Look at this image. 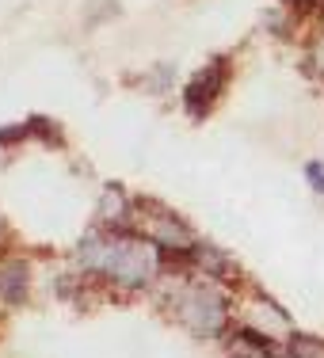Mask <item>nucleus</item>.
<instances>
[{
  "instance_id": "obj_1",
  "label": "nucleus",
  "mask_w": 324,
  "mask_h": 358,
  "mask_svg": "<svg viewBox=\"0 0 324 358\" xmlns=\"http://www.w3.org/2000/svg\"><path fill=\"white\" fill-rule=\"evenodd\" d=\"M172 317L191 331L195 339H225L233 331V313H229V294L214 278H180L172 289Z\"/></svg>"
},
{
  "instance_id": "obj_2",
  "label": "nucleus",
  "mask_w": 324,
  "mask_h": 358,
  "mask_svg": "<svg viewBox=\"0 0 324 358\" xmlns=\"http://www.w3.org/2000/svg\"><path fill=\"white\" fill-rule=\"evenodd\" d=\"M99 278H107L111 286L126 289V294H138V289H149L164 278V255L138 229H130V233H111L107 263H104V275Z\"/></svg>"
},
{
  "instance_id": "obj_3",
  "label": "nucleus",
  "mask_w": 324,
  "mask_h": 358,
  "mask_svg": "<svg viewBox=\"0 0 324 358\" xmlns=\"http://www.w3.org/2000/svg\"><path fill=\"white\" fill-rule=\"evenodd\" d=\"M134 206H138V233L149 236L160 252H191L195 244L202 241L176 210L160 206V202H153V199H138Z\"/></svg>"
},
{
  "instance_id": "obj_4",
  "label": "nucleus",
  "mask_w": 324,
  "mask_h": 358,
  "mask_svg": "<svg viewBox=\"0 0 324 358\" xmlns=\"http://www.w3.org/2000/svg\"><path fill=\"white\" fill-rule=\"evenodd\" d=\"M229 76H233V62H229L225 54L210 57L206 65H202L199 73L187 80L183 88V110L199 122V118H206L210 110H214V103L221 99V92L229 88Z\"/></svg>"
},
{
  "instance_id": "obj_5",
  "label": "nucleus",
  "mask_w": 324,
  "mask_h": 358,
  "mask_svg": "<svg viewBox=\"0 0 324 358\" xmlns=\"http://www.w3.org/2000/svg\"><path fill=\"white\" fill-rule=\"evenodd\" d=\"M31 289L27 259H0V305H23Z\"/></svg>"
},
{
  "instance_id": "obj_6",
  "label": "nucleus",
  "mask_w": 324,
  "mask_h": 358,
  "mask_svg": "<svg viewBox=\"0 0 324 358\" xmlns=\"http://www.w3.org/2000/svg\"><path fill=\"white\" fill-rule=\"evenodd\" d=\"M283 355L286 358H324V339L309 336V331H286Z\"/></svg>"
},
{
  "instance_id": "obj_7",
  "label": "nucleus",
  "mask_w": 324,
  "mask_h": 358,
  "mask_svg": "<svg viewBox=\"0 0 324 358\" xmlns=\"http://www.w3.org/2000/svg\"><path fill=\"white\" fill-rule=\"evenodd\" d=\"M27 130H31V141L54 145V149H62V145H65L62 130H57V122H54V118H46V115H31V118H27Z\"/></svg>"
},
{
  "instance_id": "obj_8",
  "label": "nucleus",
  "mask_w": 324,
  "mask_h": 358,
  "mask_svg": "<svg viewBox=\"0 0 324 358\" xmlns=\"http://www.w3.org/2000/svg\"><path fill=\"white\" fill-rule=\"evenodd\" d=\"M141 84L153 92V96H164V92L172 88V65H157V69H149L141 76Z\"/></svg>"
},
{
  "instance_id": "obj_9",
  "label": "nucleus",
  "mask_w": 324,
  "mask_h": 358,
  "mask_svg": "<svg viewBox=\"0 0 324 358\" xmlns=\"http://www.w3.org/2000/svg\"><path fill=\"white\" fill-rule=\"evenodd\" d=\"M305 69L317 76V80H324V31H321L317 38H313L309 54H305Z\"/></svg>"
},
{
  "instance_id": "obj_10",
  "label": "nucleus",
  "mask_w": 324,
  "mask_h": 358,
  "mask_svg": "<svg viewBox=\"0 0 324 358\" xmlns=\"http://www.w3.org/2000/svg\"><path fill=\"white\" fill-rule=\"evenodd\" d=\"M20 141H31V130L27 122H15V126H0V149H12Z\"/></svg>"
},
{
  "instance_id": "obj_11",
  "label": "nucleus",
  "mask_w": 324,
  "mask_h": 358,
  "mask_svg": "<svg viewBox=\"0 0 324 358\" xmlns=\"http://www.w3.org/2000/svg\"><path fill=\"white\" fill-rule=\"evenodd\" d=\"M279 4H283L290 15H309V12H317V8H324V0H279Z\"/></svg>"
},
{
  "instance_id": "obj_12",
  "label": "nucleus",
  "mask_w": 324,
  "mask_h": 358,
  "mask_svg": "<svg viewBox=\"0 0 324 358\" xmlns=\"http://www.w3.org/2000/svg\"><path fill=\"white\" fill-rule=\"evenodd\" d=\"M305 179H309V187L317 194H324V164L321 160H309V164H305Z\"/></svg>"
},
{
  "instance_id": "obj_13",
  "label": "nucleus",
  "mask_w": 324,
  "mask_h": 358,
  "mask_svg": "<svg viewBox=\"0 0 324 358\" xmlns=\"http://www.w3.org/2000/svg\"><path fill=\"white\" fill-rule=\"evenodd\" d=\"M4 236H8V225H4V217H0V241H4Z\"/></svg>"
}]
</instances>
